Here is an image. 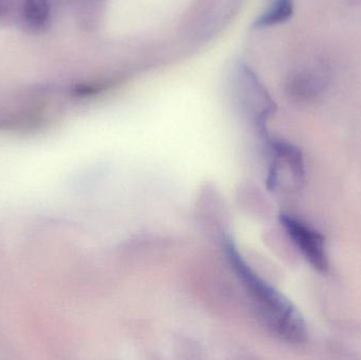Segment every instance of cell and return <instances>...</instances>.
<instances>
[{
    "mask_svg": "<svg viewBox=\"0 0 361 360\" xmlns=\"http://www.w3.org/2000/svg\"><path fill=\"white\" fill-rule=\"evenodd\" d=\"M225 253L267 328L282 342L296 346L305 344L309 330L298 309L283 294L261 278L229 241L225 244Z\"/></svg>",
    "mask_w": 361,
    "mask_h": 360,
    "instance_id": "6da1fadb",
    "label": "cell"
},
{
    "mask_svg": "<svg viewBox=\"0 0 361 360\" xmlns=\"http://www.w3.org/2000/svg\"><path fill=\"white\" fill-rule=\"evenodd\" d=\"M49 11L48 0H25V18L32 27H42L48 20Z\"/></svg>",
    "mask_w": 361,
    "mask_h": 360,
    "instance_id": "52a82bcc",
    "label": "cell"
},
{
    "mask_svg": "<svg viewBox=\"0 0 361 360\" xmlns=\"http://www.w3.org/2000/svg\"><path fill=\"white\" fill-rule=\"evenodd\" d=\"M279 219L307 263L317 272H328L330 263L324 235L295 216L281 213Z\"/></svg>",
    "mask_w": 361,
    "mask_h": 360,
    "instance_id": "3957f363",
    "label": "cell"
},
{
    "mask_svg": "<svg viewBox=\"0 0 361 360\" xmlns=\"http://www.w3.org/2000/svg\"><path fill=\"white\" fill-rule=\"evenodd\" d=\"M269 164L267 184L273 190L294 192L305 185V164L302 152L294 144L282 139H267Z\"/></svg>",
    "mask_w": 361,
    "mask_h": 360,
    "instance_id": "7a4b0ae2",
    "label": "cell"
},
{
    "mask_svg": "<svg viewBox=\"0 0 361 360\" xmlns=\"http://www.w3.org/2000/svg\"><path fill=\"white\" fill-rule=\"evenodd\" d=\"M329 86L328 73L322 68H310L290 74L286 82V92L293 101L312 104L319 101Z\"/></svg>",
    "mask_w": 361,
    "mask_h": 360,
    "instance_id": "5b68a950",
    "label": "cell"
},
{
    "mask_svg": "<svg viewBox=\"0 0 361 360\" xmlns=\"http://www.w3.org/2000/svg\"><path fill=\"white\" fill-rule=\"evenodd\" d=\"M294 0H273L271 6L255 21V27H273L286 23L294 14Z\"/></svg>",
    "mask_w": 361,
    "mask_h": 360,
    "instance_id": "8992f818",
    "label": "cell"
},
{
    "mask_svg": "<svg viewBox=\"0 0 361 360\" xmlns=\"http://www.w3.org/2000/svg\"><path fill=\"white\" fill-rule=\"evenodd\" d=\"M235 87L242 105L256 112L257 122L264 128L265 120L273 113L275 105L260 80L250 68L240 65L235 71Z\"/></svg>",
    "mask_w": 361,
    "mask_h": 360,
    "instance_id": "277c9868",
    "label": "cell"
}]
</instances>
